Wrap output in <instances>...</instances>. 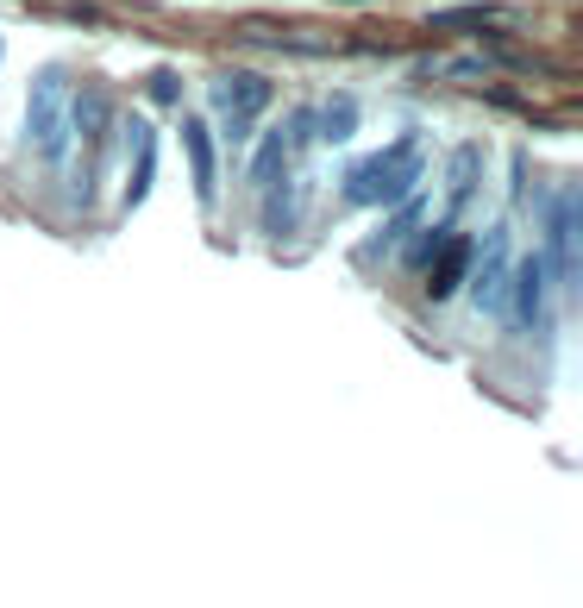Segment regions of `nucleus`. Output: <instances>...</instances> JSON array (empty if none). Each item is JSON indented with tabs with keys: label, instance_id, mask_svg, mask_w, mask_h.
<instances>
[{
	"label": "nucleus",
	"instance_id": "8",
	"mask_svg": "<svg viewBox=\"0 0 583 608\" xmlns=\"http://www.w3.org/2000/svg\"><path fill=\"white\" fill-rule=\"evenodd\" d=\"M471 251H477V239H464V232L452 226V239L439 245V257H433V264L421 270V276H427V295H433V301H446V295L464 283V270H471Z\"/></svg>",
	"mask_w": 583,
	"mask_h": 608
},
{
	"label": "nucleus",
	"instance_id": "3",
	"mask_svg": "<svg viewBox=\"0 0 583 608\" xmlns=\"http://www.w3.org/2000/svg\"><path fill=\"white\" fill-rule=\"evenodd\" d=\"M583 195L571 189V182H565V189H558L552 195V214H546V276H558V283H565V289H577V270H583Z\"/></svg>",
	"mask_w": 583,
	"mask_h": 608
},
{
	"label": "nucleus",
	"instance_id": "16",
	"mask_svg": "<svg viewBox=\"0 0 583 608\" xmlns=\"http://www.w3.org/2000/svg\"><path fill=\"white\" fill-rule=\"evenodd\" d=\"M489 13H496V7H446V13H427V26L433 32H483Z\"/></svg>",
	"mask_w": 583,
	"mask_h": 608
},
{
	"label": "nucleus",
	"instance_id": "19",
	"mask_svg": "<svg viewBox=\"0 0 583 608\" xmlns=\"http://www.w3.org/2000/svg\"><path fill=\"white\" fill-rule=\"evenodd\" d=\"M0 51H7V44H0Z\"/></svg>",
	"mask_w": 583,
	"mask_h": 608
},
{
	"label": "nucleus",
	"instance_id": "1",
	"mask_svg": "<svg viewBox=\"0 0 583 608\" xmlns=\"http://www.w3.org/2000/svg\"><path fill=\"white\" fill-rule=\"evenodd\" d=\"M421 176H427L421 138H395V145L370 151V157H358V163H345L339 201H345V207H395L402 195L421 189Z\"/></svg>",
	"mask_w": 583,
	"mask_h": 608
},
{
	"label": "nucleus",
	"instance_id": "11",
	"mask_svg": "<svg viewBox=\"0 0 583 608\" xmlns=\"http://www.w3.org/2000/svg\"><path fill=\"white\" fill-rule=\"evenodd\" d=\"M358 126H364V113H358L352 95H333L326 107H314V138H320V145H352Z\"/></svg>",
	"mask_w": 583,
	"mask_h": 608
},
{
	"label": "nucleus",
	"instance_id": "18",
	"mask_svg": "<svg viewBox=\"0 0 583 608\" xmlns=\"http://www.w3.org/2000/svg\"><path fill=\"white\" fill-rule=\"evenodd\" d=\"M289 226H295V189H289V182H283V189L270 182V214H264V232H270V239H283Z\"/></svg>",
	"mask_w": 583,
	"mask_h": 608
},
{
	"label": "nucleus",
	"instance_id": "10",
	"mask_svg": "<svg viewBox=\"0 0 583 608\" xmlns=\"http://www.w3.org/2000/svg\"><path fill=\"white\" fill-rule=\"evenodd\" d=\"M421 214H427V195H421V189H414V195H402V201H395V220H389V226L377 232V239H370V245H364V264H377V257H383V251H395V245H402V239H408V232H414V226H421Z\"/></svg>",
	"mask_w": 583,
	"mask_h": 608
},
{
	"label": "nucleus",
	"instance_id": "14",
	"mask_svg": "<svg viewBox=\"0 0 583 608\" xmlns=\"http://www.w3.org/2000/svg\"><path fill=\"white\" fill-rule=\"evenodd\" d=\"M101 126H107V95L101 88H76V95H69V132L101 138Z\"/></svg>",
	"mask_w": 583,
	"mask_h": 608
},
{
	"label": "nucleus",
	"instance_id": "9",
	"mask_svg": "<svg viewBox=\"0 0 583 608\" xmlns=\"http://www.w3.org/2000/svg\"><path fill=\"white\" fill-rule=\"evenodd\" d=\"M477 170H483V151L477 145H458L452 151V170H446V226H458V214H464V201L477 195Z\"/></svg>",
	"mask_w": 583,
	"mask_h": 608
},
{
	"label": "nucleus",
	"instance_id": "2",
	"mask_svg": "<svg viewBox=\"0 0 583 608\" xmlns=\"http://www.w3.org/2000/svg\"><path fill=\"white\" fill-rule=\"evenodd\" d=\"M63 132H69V69L63 63H44L32 95H26V138L44 157H63Z\"/></svg>",
	"mask_w": 583,
	"mask_h": 608
},
{
	"label": "nucleus",
	"instance_id": "17",
	"mask_svg": "<svg viewBox=\"0 0 583 608\" xmlns=\"http://www.w3.org/2000/svg\"><path fill=\"white\" fill-rule=\"evenodd\" d=\"M145 101L151 107H182V76H176L170 63H157L151 76H145Z\"/></svg>",
	"mask_w": 583,
	"mask_h": 608
},
{
	"label": "nucleus",
	"instance_id": "6",
	"mask_svg": "<svg viewBox=\"0 0 583 608\" xmlns=\"http://www.w3.org/2000/svg\"><path fill=\"white\" fill-rule=\"evenodd\" d=\"M540 301H546V257L540 251H527L508 264V295H502V314L515 333H527L533 320H540Z\"/></svg>",
	"mask_w": 583,
	"mask_h": 608
},
{
	"label": "nucleus",
	"instance_id": "5",
	"mask_svg": "<svg viewBox=\"0 0 583 608\" xmlns=\"http://www.w3.org/2000/svg\"><path fill=\"white\" fill-rule=\"evenodd\" d=\"M508 264H515V257H508V232L496 226L489 232V239L471 251V301H477V314H502V295H508Z\"/></svg>",
	"mask_w": 583,
	"mask_h": 608
},
{
	"label": "nucleus",
	"instance_id": "7",
	"mask_svg": "<svg viewBox=\"0 0 583 608\" xmlns=\"http://www.w3.org/2000/svg\"><path fill=\"white\" fill-rule=\"evenodd\" d=\"M182 151H189L195 201H201V207H214V195H220V151H214V132H207L201 113H189V120H182Z\"/></svg>",
	"mask_w": 583,
	"mask_h": 608
},
{
	"label": "nucleus",
	"instance_id": "4",
	"mask_svg": "<svg viewBox=\"0 0 583 608\" xmlns=\"http://www.w3.org/2000/svg\"><path fill=\"white\" fill-rule=\"evenodd\" d=\"M276 101L270 76H258V69H226V76H214V113L226 120V138L232 145H245L251 138V120Z\"/></svg>",
	"mask_w": 583,
	"mask_h": 608
},
{
	"label": "nucleus",
	"instance_id": "13",
	"mask_svg": "<svg viewBox=\"0 0 583 608\" xmlns=\"http://www.w3.org/2000/svg\"><path fill=\"white\" fill-rule=\"evenodd\" d=\"M132 138H138V163H132V182H126V214L151 195V176H157V138H151V126L132 120Z\"/></svg>",
	"mask_w": 583,
	"mask_h": 608
},
{
	"label": "nucleus",
	"instance_id": "12",
	"mask_svg": "<svg viewBox=\"0 0 583 608\" xmlns=\"http://www.w3.org/2000/svg\"><path fill=\"white\" fill-rule=\"evenodd\" d=\"M245 44H270V51L283 57H326L333 51V38H301V32H283V26H239Z\"/></svg>",
	"mask_w": 583,
	"mask_h": 608
},
{
	"label": "nucleus",
	"instance_id": "15",
	"mask_svg": "<svg viewBox=\"0 0 583 608\" xmlns=\"http://www.w3.org/2000/svg\"><path fill=\"white\" fill-rule=\"evenodd\" d=\"M283 170H289V145H283V132H264L258 163H251V182H258V189H270V182H283Z\"/></svg>",
	"mask_w": 583,
	"mask_h": 608
}]
</instances>
